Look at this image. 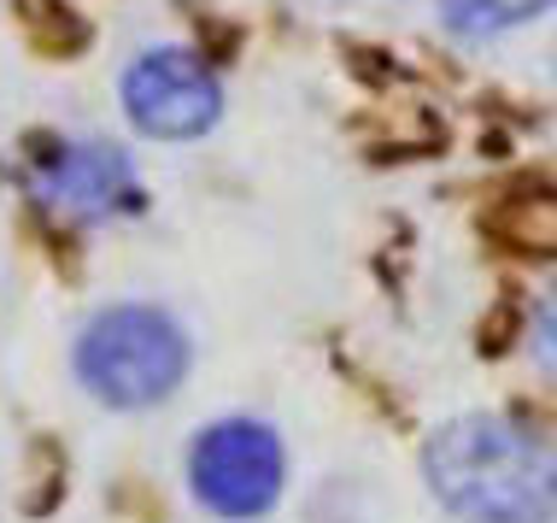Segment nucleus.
Listing matches in <instances>:
<instances>
[{
	"label": "nucleus",
	"mask_w": 557,
	"mask_h": 523,
	"mask_svg": "<svg viewBox=\"0 0 557 523\" xmlns=\"http://www.w3.org/2000/svg\"><path fill=\"white\" fill-rule=\"evenodd\" d=\"M434 500L463 523H552L557 453L529 424L499 412H470L441 424L423 447Z\"/></svg>",
	"instance_id": "obj_1"
},
{
	"label": "nucleus",
	"mask_w": 557,
	"mask_h": 523,
	"mask_svg": "<svg viewBox=\"0 0 557 523\" xmlns=\"http://www.w3.org/2000/svg\"><path fill=\"white\" fill-rule=\"evenodd\" d=\"M77 377L107 406H159L188 377V341L153 306H107L77 336Z\"/></svg>",
	"instance_id": "obj_2"
},
{
	"label": "nucleus",
	"mask_w": 557,
	"mask_h": 523,
	"mask_svg": "<svg viewBox=\"0 0 557 523\" xmlns=\"http://www.w3.org/2000/svg\"><path fill=\"white\" fill-rule=\"evenodd\" d=\"M188 488L212 518H264L282 495V441L276 429L252 424V417H230L212 424L188 453Z\"/></svg>",
	"instance_id": "obj_3"
},
{
	"label": "nucleus",
	"mask_w": 557,
	"mask_h": 523,
	"mask_svg": "<svg viewBox=\"0 0 557 523\" xmlns=\"http://www.w3.org/2000/svg\"><path fill=\"white\" fill-rule=\"evenodd\" d=\"M124 112L141 136L153 142H188V136H206L223 112V88H218V71L206 65L194 48H153L141 53L135 65L124 71Z\"/></svg>",
	"instance_id": "obj_4"
},
{
	"label": "nucleus",
	"mask_w": 557,
	"mask_h": 523,
	"mask_svg": "<svg viewBox=\"0 0 557 523\" xmlns=\"http://www.w3.org/2000/svg\"><path fill=\"white\" fill-rule=\"evenodd\" d=\"M29 188L71 218H112V212H129V206L141 200L129 159L107 142H59L53 154L29 171Z\"/></svg>",
	"instance_id": "obj_5"
},
{
	"label": "nucleus",
	"mask_w": 557,
	"mask_h": 523,
	"mask_svg": "<svg viewBox=\"0 0 557 523\" xmlns=\"http://www.w3.org/2000/svg\"><path fill=\"white\" fill-rule=\"evenodd\" d=\"M552 0H441V19L458 29V36H499V29L546 12Z\"/></svg>",
	"instance_id": "obj_6"
},
{
	"label": "nucleus",
	"mask_w": 557,
	"mask_h": 523,
	"mask_svg": "<svg viewBox=\"0 0 557 523\" xmlns=\"http://www.w3.org/2000/svg\"><path fill=\"white\" fill-rule=\"evenodd\" d=\"M534 358L557 388V294H546V301L534 306Z\"/></svg>",
	"instance_id": "obj_7"
}]
</instances>
